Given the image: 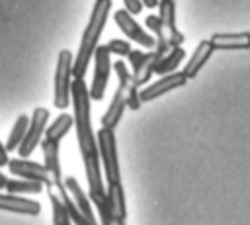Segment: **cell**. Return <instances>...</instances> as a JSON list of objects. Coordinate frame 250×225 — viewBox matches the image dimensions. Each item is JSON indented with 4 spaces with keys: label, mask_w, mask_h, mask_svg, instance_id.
<instances>
[{
    "label": "cell",
    "mask_w": 250,
    "mask_h": 225,
    "mask_svg": "<svg viewBox=\"0 0 250 225\" xmlns=\"http://www.w3.org/2000/svg\"><path fill=\"white\" fill-rule=\"evenodd\" d=\"M70 100H72V123L76 127V137H78V147L82 158L88 157H100L98 155V145L90 121V94L84 78H74L70 82Z\"/></svg>",
    "instance_id": "cell-1"
},
{
    "label": "cell",
    "mask_w": 250,
    "mask_h": 225,
    "mask_svg": "<svg viewBox=\"0 0 250 225\" xmlns=\"http://www.w3.org/2000/svg\"><path fill=\"white\" fill-rule=\"evenodd\" d=\"M109 10H111V0H96V4L92 8V14H90V20H88V25L84 27V33L80 37L78 53L72 59V76L74 78H84V74L88 70V65L92 61L94 49L100 41V35L104 31V27H105Z\"/></svg>",
    "instance_id": "cell-2"
},
{
    "label": "cell",
    "mask_w": 250,
    "mask_h": 225,
    "mask_svg": "<svg viewBox=\"0 0 250 225\" xmlns=\"http://www.w3.org/2000/svg\"><path fill=\"white\" fill-rule=\"evenodd\" d=\"M111 67H113V70H115V74H117V78H119V86H117V90H115V94H113V100H111L109 108H107L105 113L102 115V127H109V129H113V127L119 123L123 112L127 110L129 92H131V88L137 86L135 80H133L131 70L127 68V65H125L123 61H115ZM137 88H139V86H137Z\"/></svg>",
    "instance_id": "cell-3"
},
{
    "label": "cell",
    "mask_w": 250,
    "mask_h": 225,
    "mask_svg": "<svg viewBox=\"0 0 250 225\" xmlns=\"http://www.w3.org/2000/svg\"><path fill=\"white\" fill-rule=\"evenodd\" d=\"M70 82H72V53L68 49L59 51L55 67V88L53 104L59 110H66L70 104Z\"/></svg>",
    "instance_id": "cell-4"
},
{
    "label": "cell",
    "mask_w": 250,
    "mask_h": 225,
    "mask_svg": "<svg viewBox=\"0 0 250 225\" xmlns=\"http://www.w3.org/2000/svg\"><path fill=\"white\" fill-rule=\"evenodd\" d=\"M98 155L104 162L107 182H121L119 160H117V147H115V133L109 127H102L98 131Z\"/></svg>",
    "instance_id": "cell-5"
},
{
    "label": "cell",
    "mask_w": 250,
    "mask_h": 225,
    "mask_svg": "<svg viewBox=\"0 0 250 225\" xmlns=\"http://www.w3.org/2000/svg\"><path fill=\"white\" fill-rule=\"evenodd\" d=\"M109 51L105 45H96L94 49V78H92V84L88 88V94H90V100H96L100 102L105 94V88H107V80H109V72H111V59H109Z\"/></svg>",
    "instance_id": "cell-6"
},
{
    "label": "cell",
    "mask_w": 250,
    "mask_h": 225,
    "mask_svg": "<svg viewBox=\"0 0 250 225\" xmlns=\"http://www.w3.org/2000/svg\"><path fill=\"white\" fill-rule=\"evenodd\" d=\"M47 119H49V112L45 108H35L33 110V113L29 117V123H27V129H25V135H23L21 143L16 149L20 153V157L27 158L35 151V147L41 143V135L47 127Z\"/></svg>",
    "instance_id": "cell-7"
},
{
    "label": "cell",
    "mask_w": 250,
    "mask_h": 225,
    "mask_svg": "<svg viewBox=\"0 0 250 225\" xmlns=\"http://www.w3.org/2000/svg\"><path fill=\"white\" fill-rule=\"evenodd\" d=\"M6 166L10 168V172L14 176L27 178V180H37L45 188H53V182H51V176H49V170L45 168V164H39V162H33V160H27V158L20 157V158H8Z\"/></svg>",
    "instance_id": "cell-8"
},
{
    "label": "cell",
    "mask_w": 250,
    "mask_h": 225,
    "mask_svg": "<svg viewBox=\"0 0 250 225\" xmlns=\"http://www.w3.org/2000/svg\"><path fill=\"white\" fill-rule=\"evenodd\" d=\"M113 20H115L117 27H119L129 39L137 41V43L143 45L145 49H152V47H154L156 39H154L152 35H148V33L143 29V25H139L137 20H133V14H129L125 8H123V10H117V12L113 14Z\"/></svg>",
    "instance_id": "cell-9"
},
{
    "label": "cell",
    "mask_w": 250,
    "mask_h": 225,
    "mask_svg": "<svg viewBox=\"0 0 250 225\" xmlns=\"http://www.w3.org/2000/svg\"><path fill=\"white\" fill-rule=\"evenodd\" d=\"M186 84H188V76L184 74V70H182V72L172 70V72L164 74L158 82H152L150 86L139 90V98H141V102H150V100L160 98L162 94H166V92H170V90H174V88H182V86H186Z\"/></svg>",
    "instance_id": "cell-10"
},
{
    "label": "cell",
    "mask_w": 250,
    "mask_h": 225,
    "mask_svg": "<svg viewBox=\"0 0 250 225\" xmlns=\"http://www.w3.org/2000/svg\"><path fill=\"white\" fill-rule=\"evenodd\" d=\"M158 18H160V23H162V29H164V35H166L168 43L170 45H182L184 35L176 27V4H174V0H160Z\"/></svg>",
    "instance_id": "cell-11"
},
{
    "label": "cell",
    "mask_w": 250,
    "mask_h": 225,
    "mask_svg": "<svg viewBox=\"0 0 250 225\" xmlns=\"http://www.w3.org/2000/svg\"><path fill=\"white\" fill-rule=\"evenodd\" d=\"M41 149H43V164L49 170L51 182L53 186L59 190H64V182H62V170H61V160H59V143L57 141H49L43 139L41 141Z\"/></svg>",
    "instance_id": "cell-12"
},
{
    "label": "cell",
    "mask_w": 250,
    "mask_h": 225,
    "mask_svg": "<svg viewBox=\"0 0 250 225\" xmlns=\"http://www.w3.org/2000/svg\"><path fill=\"white\" fill-rule=\"evenodd\" d=\"M0 211L35 217L41 213V203L29 198H21L20 194H0Z\"/></svg>",
    "instance_id": "cell-13"
},
{
    "label": "cell",
    "mask_w": 250,
    "mask_h": 225,
    "mask_svg": "<svg viewBox=\"0 0 250 225\" xmlns=\"http://www.w3.org/2000/svg\"><path fill=\"white\" fill-rule=\"evenodd\" d=\"M84 160V170H86V180H88V190H90V200H102L105 198V188L100 172V157H88Z\"/></svg>",
    "instance_id": "cell-14"
},
{
    "label": "cell",
    "mask_w": 250,
    "mask_h": 225,
    "mask_svg": "<svg viewBox=\"0 0 250 225\" xmlns=\"http://www.w3.org/2000/svg\"><path fill=\"white\" fill-rule=\"evenodd\" d=\"M62 182H64V188H66L68 196L72 198V202L76 203V207L80 209V213L86 217L88 225L96 223V215H94V209H92V205H90V200H88V196L84 194V190L80 188L78 180H76L74 176H66Z\"/></svg>",
    "instance_id": "cell-15"
},
{
    "label": "cell",
    "mask_w": 250,
    "mask_h": 225,
    "mask_svg": "<svg viewBox=\"0 0 250 225\" xmlns=\"http://www.w3.org/2000/svg\"><path fill=\"white\" fill-rule=\"evenodd\" d=\"M105 198L113 215V223H123L127 219V203H125V192L121 182H107Z\"/></svg>",
    "instance_id": "cell-16"
},
{
    "label": "cell",
    "mask_w": 250,
    "mask_h": 225,
    "mask_svg": "<svg viewBox=\"0 0 250 225\" xmlns=\"http://www.w3.org/2000/svg\"><path fill=\"white\" fill-rule=\"evenodd\" d=\"M213 51H215V49H213V45H211V41H209V39H203V41L195 47L193 55L189 57V61H188V65H186V68H184V74L188 76V80L197 76L199 68H201V67H205V63H207V59L211 57V53H213Z\"/></svg>",
    "instance_id": "cell-17"
},
{
    "label": "cell",
    "mask_w": 250,
    "mask_h": 225,
    "mask_svg": "<svg viewBox=\"0 0 250 225\" xmlns=\"http://www.w3.org/2000/svg\"><path fill=\"white\" fill-rule=\"evenodd\" d=\"M209 41L213 49H248L250 33H215Z\"/></svg>",
    "instance_id": "cell-18"
},
{
    "label": "cell",
    "mask_w": 250,
    "mask_h": 225,
    "mask_svg": "<svg viewBox=\"0 0 250 225\" xmlns=\"http://www.w3.org/2000/svg\"><path fill=\"white\" fill-rule=\"evenodd\" d=\"M184 57H186V51L182 49V45H172V47L154 63L152 72H156V74H168V72L176 70V67L184 61Z\"/></svg>",
    "instance_id": "cell-19"
},
{
    "label": "cell",
    "mask_w": 250,
    "mask_h": 225,
    "mask_svg": "<svg viewBox=\"0 0 250 225\" xmlns=\"http://www.w3.org/2000/svg\"><path fill=\"white\" fill-rule=\"evenodd\" d=\"M70 127H72V115H70V113H61L49 127H45L43 133H45V139L61 143V139L68 133Z\"/></svg>",
    "instance_id": "cell-20"
},
{
    "label": "cell",
    "mask_w": 250,
    "mask_h": 225,
    "mask_svg": "<svg viewBox=\"0 0 250 225\" xmlns=\"http://www.w3.org/2000/svg\"><path fill=\"white\" fill-rule=\"evenodd\" d=\"M27 123H29V117L25 115V113H21V115H18V119L14 121V125H12V129H10V135H8V141H6V151L10 153V151H16L18 149V145L21 143V139H23V135H25V129H27Z\"/></svg>",
    "instance_id": "cell-21"
},
{
    "label": "cell",
    "mask_w": 250,
    "mask_h": 225,
    "mask_svg": "<svg viewBox=\"0 0 250 225\" xmlns=\"http://www.w3.org/2000/svg\"><path fill=\"white\" fill-rule=\"evenodd\" d=\"M45 186L37 180H27V178H16V180H8L6 188L10 194H41Z\"/></svg>",
    "instance_id": "cell-22"
},
{
    "label": "cell",
    "mask_w": 250,
    "mask_h": 225,
    "mask_svg": "<svg viewBox=\"0 0 250 225\" xmlns=\"http://www.w3.org/2000/svg\"><path fill=\"white\" fill-rule=\"evenodd\" d=\"M49 202H51V207H53V223L55 225H68L70 223V215L62 203V200L59 198L57 192H53L49 188Z\"/></svg>",
    "instance_id": "cell-23"
},
{
    "label": "cell",
    "mask_w": 250,
    "mask_h": 225,
    "mask_svg": "<svg viewBox=\"0 0 250 225\" xmlns=\"http://www.w3.org/2000/svg\"><path fill=\"white\" fill-rule=\"evenodd\" d=\"M152 68H154V55H152V51H150V53H146V59H145L143 67L139 68V72H137V74H133V80H135V84H137L139 88H141V84H143V82H146V80L150 78Z\"/></svg>",
    "instance_id": "cell-24"
},
{
    "label": "cell",
    "mask_w": 250,
    "mask_h": 225,
    "mask_svg": "<svg viewBox=\"0 0 250 225\" xmlns=\"http://www.w3.org/2000/svg\"><path fill=\"white\" fill-rule=\"evenodd\" d=\"M127 57H129V63H131V74H137L139 68L143 67L145 59H146V53L145 51H139V49H129Z\"/></svg>",
    "instance_id": "cell-25"
},
{
    "label": "cell",
    "mask_w": 250,
    "mask_h": 225,
    "mask_svg": "<svg viewBox=\"0 0 250 225\" xmlns=\"http://www.w3.org/2000/svg\"><path fill=\"white\" fill-rule=\"evenodd\" d=\"M94 203H96V207H98V213H100V219H102V223H105V225H109V223H113V215H111V209H109V203H107V198H102V200H96Z\"/></svg>",
    "instance_id": "cell-26"
},
{
    "label": "cell",
    "mask_w": 250,
    "mask_h": 225,
    "mask_svg": "<svg viewBox=\"0 0 250 225\" xmlns=\"http://www.w3.org/2000/svg\"><path fill=\"white\" fill-rule=\"evenodd\" d=\"M105 47H107L109 53H113V55H121V57H125V55L129 53V49H131L129 41H123V39H111Z\"/></svg>",
    "instance_id": "cell-27"
},
{
    "label": "cell",
    "mask_w": 250,
    "mask_h": 225,
    "mask_svg": "<svg viewBox=\"0 0 250 225\" xmlns=\"http://www.w3.org/2000/svg\"><path fill=\"white\" fill-rule=\"evenodd\" d=\"M146 27L156 35V37H166L164 35V29H162V23H160V18L158 16H148L146 18ZM168 41V39H166Z\"/></svg>",
    "instance_id": "cell-28"
},
{
    "label": "cell",
    "mask_w": 250,
    "mask_h": 225,
    "mask_svg": "<svg viewBox=\"0 0 250 225\" xmlns=\"http://www.w3.org/2000/svg\"><path fill=\"white\" fill-rule=\"evenodd\" d=\"M141 104H143V102H141V98H139V88L135 86V88H131V92H129L127 108H129V110H139Z\"/></svg>",
    "instance_id": "cell-29"
},
{
    "label": "cell",
    "mask_w": 250,
    "mask_h": 225,
    "mask_svg": "<svg viewBox=\"0 0 250 225\" xmlns=\"http://www.w3.org/2000/svg\"><path fill=\"white\" fill-rule=\"evenodd\" d=\"M123 4H125V10L129 14H139L143 10V2L141 0H123Z\"/></svg>",
    "instance_id": "cell-30"
},
{
    "label": "cell",
    "mask_w": 250,
    "mask_h": 225,
    "mask_svg": "<svg viewBox=\"0 0 250 225\" xmlns=\"http://www.w3.org/2000/svg\"><path fill=\"white\" fill-rule=\"evenodd\" d=\"M6 164H8V151L0 141V166H6Z\"/></svg>",
    "instance_id": "cell-31"
},
{
    "label": "cell",
    "mask_w": 250,
    "mask_h": 225,
    "mask_svg": "<svg viewBox=\"0 0 250 225\" xmlns=\"http://www.w3.org/2000/svg\"><path fill=\"white\" fill-rule=\"evenodd\" d=\"M141 2H143L146 8H156V6H158V0H141Z\"/></svg>",
    "instance_id": "cell-32"
},
{
    "label": "cell",
    "mask_w": 250,
    "mask_h": 225,
    "mask_svg": "<svg viewBox=\"0 0 250 225\" xmlns=\"http://www.w3.org/2000/svg\"><path fill=\"white\" fill-rule=\"evenodd\" d=\"M6 182H8V178L0 172V190H4V188H6Z\"/></svg>",
    "instance_id": "cell-33"
}]
</instances>
